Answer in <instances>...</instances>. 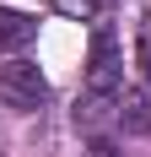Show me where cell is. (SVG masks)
Wrapping results in <instances>:
<instances>
[{"label":"cell","mask_w":151,"mask_h":157,"mask_svg":"<svg viewBox=\"0 0 151 157\" xmlns=\"http://www.w3.org/2000/svg\"><path fill=\"white\" fill-rule=\"evenodd\" d=\"M43 98H49V81H43V71L32 60H6L0 65V103L6 109H16V114H32V109H43Z\"/></svg>","instance_id":"1"},{"label":"cell","mask_w":151,"mask_h":157,"mask_svg":"<svg viewBox=\"0 0 151 157\" xmlns=\"http://www.w3.org/2000/svg\"><path fill=\"white\" fill-rule=\"evenodd\" d=\"M119 38H113V27H97L92 33V54H87V92H119Z\"/></svg>","instance_id":"2"},{"label":"cell","mask_w":151,"mask_h":157,"mask_svg":"<svg viewBox=\"0 0 151 157\" xmlns=\"http://www.w3.org/2000/svg\"><path fill=\"white\" fill-rule=\"evenodd\" d=\"M124 92V87H119ZM119 92H87L81 103H76V125L92 130V136H103L108 125H119Z\"/></svg>","instance_id":"3"},{"label":"cell","mask_w":151,"mask_h":157,"mask_svg":"<svg viewBox=\"0 0 151 157\" xmlns=\"http://www.w3.org/2000/svg\"><path fill=\"white\" fill-rule=\"evenodd\" d=\"M32 38H38V22H32L27 11L0 6V49H6V54H16V49H27Z\"/></svg>","instance_id":"4"},{"label":"cell","mask_w":151,"mask_h":157,"mask_svg":"<svg viewBox=\"0 0 151 157\" xmlns=\"http://www.w3.org/2000/svg\"><path fill=\"white\" fill-rule=\"evenodd\" d=\"M119 130H130V136H146L151 130V98L146 92H135V87L119 92Z\"/></svg>","instance_id":"5"},{"label":"cell","mask_w":151,"mask_h":157,"mask_svg":"<svg viewBox=\"0 0 151 157\" xmlns=\"http://www.w3.org/2000/svg\"><path fill=\"white\" fill-rule=\"evenodd\" d=\"M60 16H76V22H97L103 16V0H49Z\"/></svg>","instance_id":"6"},{"label":"cell","mask_w":151,"mask_h":157,"mask_svg":"<svg viewBox=\"0 0 151 157\" xmlns=\"http://www.w3.org/2000/svg\"><path fill=\"white\" fill-rule=\"evenodd\" d=\"M135 60H140V71H146V81H151V11L140 16V33H135Z\"/></svg>","instance_id":"7"},{"label":"cell","mask_w":151,"mask_h":157,"mask_svg":"<svg viewBox=\"0 0 151 157\" xmlns=\"http://www.w3.org/2000/svg\"><path fill=\"white\" fill-rule=\"evenodd\" d=\"M87 157H124V152H119L113 136H92V152H87Z\"/></svg>","instance_id":"8"}]
</instances>
